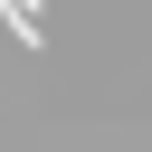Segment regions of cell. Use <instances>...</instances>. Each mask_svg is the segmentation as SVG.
Here are the masks:
<instances>
[{
  "label": "cell",
  "instance_id": "cell-1",
  "mask_svg": "<svg viewBox=\"0 0 152 152\" xmlns=\"http://www.w3.org/2000/svg\"><path fill=\"white\" fill-rule=\"evenodd\" d=\"M0 19L19 28V48H48V10L38 0H0Z\"/></svg>",
  "mask_w": 152,
  "mask_h": 152
}]
</instances>
